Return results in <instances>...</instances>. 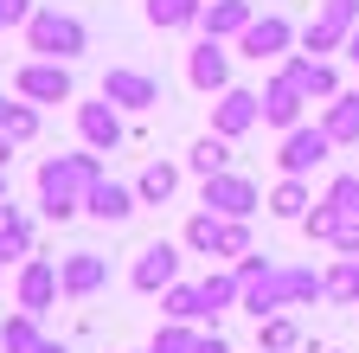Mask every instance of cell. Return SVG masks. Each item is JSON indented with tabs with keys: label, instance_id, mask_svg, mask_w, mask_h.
I'll return each mask as SVG.
<instances>
[{
	"label": "cell",
	"instance_id": "1",
	"mask_svg": "<svg viewBox=\"0 0 359 353\" xmlns=\"http://www.w3.org/2000/svg\"><path fill=\"white\" fill-rule=\"evenodd\" d=\"M103 180V154L83 148V154H52L39 161V212L52 218V225H65V218L83 212V193Z\"/></svg>",
	"mask_w": 359,
	"mask_h": 353
},
{
	"label": "cell",
	"instance_id": "2",
	"mask_svg": "<svg viewBox=\"0 0 359 353\" xmlns=\"http://www.w3.org/2000/svg\"><path fill=\"white\" fill-rule=\"evenodd\" d=\"M20 32H26V52H32V58H65V65H71V58L90 52V26H83L77 13H65V7H39Z\"/></svg>",
	"mask_w": 359,
	"mask_h": 353
},
{
	"label": "cell",
	"instance_id": "3",
	"mask_svg": "<svg viewBox=\"0 0 359 353\" xmlns=\"http://www.w3.org/2000/svg\"><path fill=\"white\" fill-rule=\"evenodd\" d=\"M231 46H238V58H250V65H283V58L302 46V32L289 26V13H257Z\"/></svg>",
	"mask_w": 359,
	"mask_h": 353
},
{
	"label": "cell",
	"instance_id": "4",
	"mask_svg": "<svg viewBox=\"0 0 359 353\" xmlns=\"http://www.w3.org/2000/svg\"><path fill=\"white\" fill-rule=\"evenodd\" d=\"M353 26H359V0H321V7H314V20L302 26V52H314V58L346 52Z\"/></svg>",
	"mask_w": 359,
	"mask_h": 353
},
{
	"label": "cell",
	"instance_id": "5",
	"mask_svg": "<svg viewBox=\"0 0 359 353\" xmlns=\"http://www.w3.org/2000/svg\"><path fill=\"white\" fill-rule=\"evenodd\" d=\"M13 91L26 103H71L77 97V84H71V65L65 58H26L13 71Z\"/></svg>",
	"mask_w": 359,
	"mask_h": 353
},
{
	"label": "cell",
	"instance_id": "6",
	"mask_svg": "<svg viewBox=\"0 0 359 353\" xmlns=\"http://www.w3.org/2000/svg\"><path fill=\"white\" fill-rule=\"evenodd\" d=\"M334 148H340V142L327 135V128H321V122H295V128H289V135L276 142V167H283V173H302V180H308V173H314V167H321V161H327Z\"/></svg>",
	"mask_w": 359,
	"mask_h": 353
},
{
	"label": "cell",
	"instance_id": "7",
	"mask_svg": "<svg viewBox=\"0 0 359 353\" xmlns=\"http://www.w3.org/2000/svg\"><path fill=\"white\" fill-rule=\"evenodd\" d=\"M199 206H212V212H224V218H257L263 193H257L250 173L224 167V173H212V180H199Z\"/></svg>",
	"mask_w": 359,
	"mask_h": 353
},
{
	"label": "cell",
	"instance_id": "8",
	"mask_svg": "<svg viewBox=\"0 0 359 353\" xmlns=\"http://www.w3.org/2000/svg\"><path fill=\"white\" fill-rule=\"evenodd\" d=\"M257 122H263V91H244V84H224V91L212 97V128H218L224 142L250 135Z\"/></svg>",
	"mask_w": 359,
	"mask_h": 353
},
{
	"label": "cell",
	"instance_id": "9",
	"mask_svg": "<svg viewBox=\"0 0 359 353\" xmlns=\"http://www.w3.org/2000/svg\"><path fill=\"white\" fill-rule=\"evenodd\" d=\"M263 122L276 128V135H289L295 122H308V97H302V84H295L283 65L263 77Z\"/></svg>",
	"mask_w": 359,
	"mask_h": 353
},
{
	"label": "cell",
	"instance_id": "10",
	"mask_svg": "<svg viewBox=\"0 0 359 353\" xmlns=\"http://www.w3.org/2000/svg\"><path fill=\"white\" fill-rule=\"evenodd\" d=\"M180 251H187V244H167V238L142 244V251H135V263H128V283L142 289V295H161L167 283H180Z\"/></svg>",
	"mask_w": 359,
	"mask_h": 353
},
{
	"label": "cell",
	"instance_id": "11",
	"mask_svg": "<svg viewBox=\"0 0 359 353\" xmlns=\"http://www.w3.org/2000/svg\"><path fill=\"white\" fill-rule=\"evenodd\" d=\"M65 295V283H58V263L52 257H20V277H13V302L20 308H32V315H45Z\"/></svg>",
	"mask_w": 359,
	"mask_h": 353
},
{
	"label": "cell",
	"instance_id": "12",
	"mask_svg": "<svg viewBox=\"0 0 359 353\" xmlns=\"http://www.w3.org/2000/svg\"><path fill=\"white\" fill-rule=\"evenodd\" d=\"M103 97H109L122 116H142V109L161 103V84H154L148 71H135V65H116V71H103Z\"/></svg>",
	"mask_w": 359,
	"mask_h": 353
},
{
	"label": "cell",
	"instance_id": "13",
	"mask_svg": "<svg viewBox=\"0 0 359 353\" xmlns=\"http://www.w3.org/2000/svg\"><path fill=\"white\" fill-rule=\"evenodd\" d=\"M77 135H83V148H97V154H116L122 148V109L97 91V103H77Z\"/></svg>",
	"mask_w": 359,
	"mask_h": 353
},
{
	"label": "cell",
	"instance_id": "14",
	"mask_svg": "<svg viewBox=\"0 0 359 353\" xmlns=\"http://www.w3.org/2000/svg\"><path fill=\"white\" fill-rule=\"evenodd\" d=\"M83 212L97 218V225H128V218L142 212V193H135V180H109L103 173V180L83 193Z\"/></svg>",
	"mask_w": 359,
	"mask_h": 353
},
{
	"label": "cell",
	"instance_id": "15",
	"mask_svg": "<svg viewBox=\"0 0 359 353\" xmlns=\"http://www.w3.org/2000/svg\"><path fill=\"white\" fill-rule=\"evenodd\" d=\"M187 84L205 91V97H218L224 84H231V52H224V39H205L199 32V46L187 52Z\"/></svg>",
	"mask_w": 359,
	"mask_h": 353
},
{
	"label": "cell",
	"instance_id": "16",
	"mask_svg": "<svg viewBox=\"0 0 359 353\" xmlns=\"http://www.w3.org/2000/svg\"><path fill=\"white\" fill-rule=\"evenodd\" d=\"M283 71L302 84V97H308V103H327V97H340V91H346L340 71H334V58H314V52H289V58H283Z\"/></svg>",
	"mask_w": 359,
	"mask_h": 353
},
{
	"label": "cell",
	"instance_id": "17",
	"mask_svg": "<svg viewBox=\"0 0 359 353\" xmlns=\"http://www.w3.org/2000/svg\"><path fill=\"white\" fill-rule=\"evenodd\" d=\"M58 283H65L71 302L97 295V289L109 283V257H97V251H71V257H58Z\"/></svg>",
	"mask_w": 359,
	"mask_h": 353
},
{
	"label": "cell",
	"instance_id": "18",
	"mask_svg": "<svg viewBox=\"0 0 359 353\" xmlns=\"http://www.w3.org/2000/svg\"><path fill=\"white\" fill-rule=\"evenodd\" d=\"M250 20H257V7H250V0H205L199 32H205V39H224V46H231V39H238Z\"/></svg>",
	"mask_w": 359,
	"mask_h": 353
},
{
	"label": "cell",
	"instance_id": "19",
	"mask_svg": "<svg viewBox=\"0 0 359 353\" xmlns=\"http://www.w3.org/2000/svg\"><path fill=\"white\" fill-rule=\"evenodd\" d=\"M308 206H314V193H308L302 173H283V180L263 193V212H269V218H289V225H302V212H308Z\"/></svg>",
	"mask_w": 359,
	"mask_h": 353
},
{
	"label": "cell",
	"instance_id": "20",
	"mask_svg": "<svg viewBox=\"0 0 359 353\" xmlns=\"http://www.w3.org/2000/svg\"><path fill=\"white\" fill-rule=\"evenodd\" d=\"M161 321H212V308H205V289L199 283H167L161 289Z\"/></svg>",
	"mask_w": 359,
	"mask_h": 353
},
{
	"label": "cell",
	"instance_id": "21",
	"mask_svg": "<svg viewBox=\"0 0 359 353\" xmlns=\"http://www.w3.org/2000/svg\"><path fill=\"white\" fill-rule=\"evenodd\" d=\"M321 128H327L340 148H353V142H359V91L327 97V103H321Z\"/></svg>",
	"mask_w": 359,
	"mask_h": 353
},
{
	"label": "cell",
	"instance_id": "22",
	"mask_svg": "<svg viewBox=\"0 0 359 353\" xmlns=\"http://www.w3.org/2000/svg\"><path fill=\"white\" fill-rule=\"evenodd\" d=\"M142 13H148L154 32H187V26H199L205 0H142Z\"/></svg>",
	"mask_w": 359,
	"mask_h": 353
},
{
	"label": "cell",
	"instance_id": "23",
	"mask_svg": "<svg viewBox=\"0 0 359 353\" xmlns=\"http://www.w3.org/2000/svg\"><path fill=\"white\" fill-rule=\"evenodd\" d=\"M199 289H205V308H212V321H218L224 308H238L244 277H238V263H218V270H205V277H199Z\"/></svg>",
	"mask_w": 359,
	"mask_h": 353
},
{
	"label": "cell",
	"instance_id": "24",
	"mask_svg": "<svg viewBox=\"0 0 359 353\" xmlns=\"http://www.w3.org/2000/svg\"><path fill=\"white\" fill-rule=\"evenodd\" d=\"M180 173L187 167H173V161H148L142 173H135V193H142V206H167L180 193Z\"/></svg>",
	"mask_w": 359,
	"mask_h": 353
},
{
	"label": "cell",
	"instance_id": "25",
	"mask_svg": "<svg viewBox=\"0 0 359 353\" xmlns=\"http://www.w3.org/2000/svg\"><path fill=\"white\" fill-rule=\"evenodd\" d=\"M218 238H224V212H212V206H199L187 218V232H180V244H187L193 257H218Z\"/></svg>",
	"mask_w": 359,
	"mask_h": 353
},
{
	"label": "cell",
	"instance_id": "26",
	"mask_svg": "<svg viewBox=\"0 0 359 353\" xmlns=\"http://www.w3.org/2000/svg\"><path fill=\"white\" fill-rule=\"evenodd\" d=\"M0 251L7 257H32V212L13 206V199H0Z\"/></svg>",
	"mask_w": 359,
	"mask_h": 353
},
{
	"label": "cell",
	"instance_id": "27",
	"mask_svg": "<svg viewBox=\"0 0 359 353\" xmlns=\"http://www.w3.org/2000/svg\"><path fill=\"white\" fill-rule=\"evenodd\" d=\"M224 167H231V142H224L218 128L187 148V173H199V180H212V173H224Z\"/></svg>",
	"mask_w": 359,
	"mask_h": 353
},
{
	"label": "cell",
	"instance_id": "28",
	"mask_svg": "<svg viewBox=\"0 0 359 353\" xmlns=\"http://www.w3.org/2000/svg\"><path fill=\"white\" fill-rule=\"evenodd\" d=\"M295 347H302V321L289 315V308L257 321V353H295Z\"/></svg>",
	"mask_w": 359,
	"mask_h": 353
},
{
	"label": "cell",
	"instance_id": "29",
	"mask_svg": "<svg viewBox=\"0 0 359 353\" xmlns=\"http://www.w3.org/2000/svg\"><path fill=\"white\" fill-rule=\"evenodd\" d=\"M39 340H45V328H39L32 308H13V315L0 321V353H32Z\"/></svg>",
	"mask_w": 359,
	"mask_h": 353
},
{
	"label": "cell",
	"instance_id": "30",
	"mask_svg": "<svg viewBox=\"0 0 359 353\" xmlns=\"http://www.w3.org/2000/svg\"><path fill=\"white\" fill-rule=\"evenodd\" d=\"M0 128H7L13 142H32V135H39V103H26L20 91H13V97L0 91Z\"/></svg>",
	"mask_w": 359,
	"mask_h": 353
},
{
	"label": "cell",
	"instance_id": "31",
	"mask_svg": "<svg viewBox=\"0 0 359 353\" xmlns=\"http://www.w3.org/2000/svg\"><path fill=\"white\" fill-rule=\"evenodd\" d=\"M340 218H346V212H340L334 199H314V206L302 212V238H308V244H334V232H340Z\"/></svg>",
	"mask_w": 359,
	"mask_h": 353
},
{
	"label": "cell",
	"instance_id": "32",
	"mask_svg": "<svg viewBox=\"0 0 359 353\" xmlns=\"http://www.w3.org/2000/svg\"><path fill=\"white\" fill-rule=\"evenodd\" d=\"M199 334H205L199 321H161L148 347H154V353H199Z\"/></svg>",
	"mask_w": 359,
	"mask_h": 353
},
{
	"label": "cell",
	"instance_id": "33",
	"mask_svg": "<svg viewBox=\"0 0 359 353\" xmlns=\"http://www.w3.org/2000/svg\"><path fill=\"white\" fill-rule=\"evenodd\" d=\"M327 302H359V257L327 263Z\"/></svg>",
	"mask_w": 359,
	"mask_h": 353
},
{
	"label": "cell",
	"instance_id": "34",
	"mask_svg": "<svg viewBox=\"0 0 359 353\" xmlns=\"http://www.w3.org/2000/svg\"><path fill=\"white\" fill-rule=\"evenodd\" d=\"M244 251H257V238H250V218H224V238H218V263H238Z\"/></svg>",
	"mask_w": 359,
	"mask_h": 353
},
{
	"label": "cell",
	"instance_id": "35",
	"mask_svg": "<svg viewBox=\"0 0 359 353\" xmlns=\"http://www.w3.org/2000/svg\"><path fill=\"white\" fill-rule=\"evenodd\" d=\"M321 199H334V206H340L346 218H359V173H334Z\"/></svg>",
	"mask_w": 359,
	"mask_h": 353
},
{
	"label": "cell",
	"instance_id": "36",
	"mask_svg": "<svg viewBox=\"0 0 359 353\" xmlns=\"http://www.w3.org/2000/svg\"><path fill=\"white\" fill-rule=\"evenodd\" d=\"M32 13H39V0H0V26H7V32H13V26H26Z\"/></svg>",
	"mask_w": 359,
	"mask_h": 353
},
{
	"label": "cell",
	"instance_id": "37",
	"mask_svg": "<svg viewBox=\"0 0 359 353\" xmlns=\"http://www.w3.org/2000/svg\"><path fill=\"white\" fill-rule=\"evenodd\" d=\"M334 257H359V218H340V232H334Z\"/></svg>",
	"mask_w": 359,
	"mask_h": 353
},
{
	"label": "cell",
	"instance_id": "38",
	"mask_svg": "<svg viewBox=\"0 0 359 353\" xmlns=\"http://www.w3.org/2000/svg\"><path fill=\"white\" fill-rule=\"evenodd\" d=\"M199 353H238V347H231V340H224V334L212 328V334H199Z\"/></svg>",
	"mask_w": 359,
	"mask_h": 353
},
{
	"label": "cell",
	"instance_id": "39",
	"mask_svg": "<svg viewBox=\"0 0 359 353\" xmlns=\"http://www.w3.org/2000/svg\"><path fill=\"white\" fill-rule=\"evenodd\" d=\"M13 148H20V142L7 135V128H0V173H7V167H13Z\"/></svg>",
	"mask_w": 359,
	"mask_h": 353
},
{
	"label": "cell",
	"instance_id": "40",
	"mask_svg": "<svg viewBox=\"0 0 359 353\" xmlns=\"http://www.w3.org/2000/svg\"><path fill=\"white\" fill-rule=\"evenodd\" d=\"M32 353H71V347H65V340H52V334H45V340H39Z\"/></svg>",
	"mask_w": 359,
	"mask_h": 353
},
{
	"label": "cell",
	"instance_id": "41",
	"mask_svg": "<svg viewBox=\"0 0 359 353\" xmlns=\"http://www.w3.org/2000/svg\"><path fill=\"white\" fill-rule=\"evenodd\" d=\"M346 58H353V71H359V26H353V39H346Z\"/></svg>",
	"mask_w": 359,
	"mask_h": 353
},
{
	"label": "cell",
	"instance_id": "42",
	"mask_svg": "<svg viewBox=\"0 0 359 353\" xmlns=\"http://www.w3.org/2000/svg\"><path fill=\"white\" fill-rule=\"evenodd\" d=\"M0 199H7V173H0Z\"/></svg>",
	"mask_w": 359,
	"mask_h": 353
},
{
	"label": "cell",
	"instance_id": "43",
	"mask_svg": "<svg viewBox=\"0 0 359 353\" xmlns=\"http://www.w3.org/2000/svg\"><path fill=\"white\" fill-rule=\"evenodd\" d=\"M0 270H7V251H0Z\"/></svg>",
	"mask_w": 359,
	"mask_h": 353
},
{
	"label": "cell",
	"instance_id": "44",
	"mask_svg": "<svg viewBox=\"0 0 359 353\" xmlns=\"http://www.w3.org/2000/svg\"><path fill=\"white\" fill-rule=\"evenodd\" d=\"M142 353H154V347H142Z\"/></svg>",
	"mask_w": 359,
	"mask_h": 353
},
{
	"label": "cell",
	"instance_id": "45",
	"mask_svg": "<svg viewBox=\"0 0 359 353\" xmlns=\"http://www.w3.org/2000/svg\"><path fill=\"white\" fill-rule=\"evenodd\" d=\"M295 353H308V347H295Z\"/></svg>",
	"mask_w": 359,
	"mask_h": 353
}]
</instances>
